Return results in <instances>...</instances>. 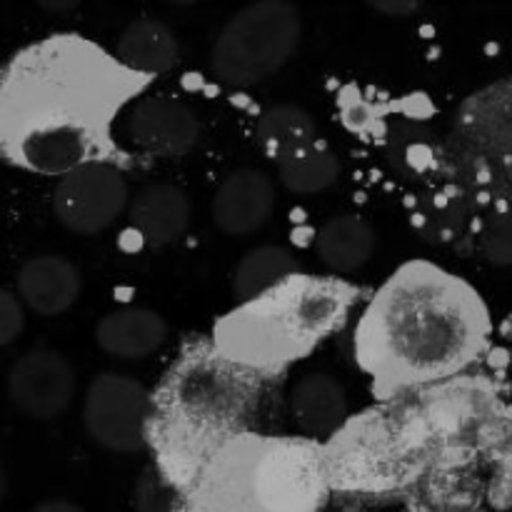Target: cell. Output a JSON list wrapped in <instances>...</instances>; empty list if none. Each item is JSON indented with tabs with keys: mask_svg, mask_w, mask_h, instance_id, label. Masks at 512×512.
Here are the masks:
<instances>
[{
	"mask_svg": "<svg viewBox=\"0 0 512 512\" xmlns=\"http://www.w3.org/2000/svg\"><path fill=\"white\" fill-rule=\"evenodd\" d=\"M295 273H298V260L288 248L260 245V248L248 250L235 265L233 295L240 303H250Z\"/></svg>",
	"mask_w": 512,
	"mask_h": 512,
	"instance_id": "cell-21",
	"label": "cell"
},
{
	"mask_svg": "<svg viewBox=\"0 0 512 512\" xmlns=\"http://www.w3.org/2000/svg\"><path fill=\"white\" fill-rule=\"evenodd\" d=\"M290 413L305 440H330L348 423V395L330 375L310 373L290 390Z\"/></svg>",
	"mask_w": 512,
	"mask_h": 512,
	"instance_id": "cell-17",
	"label": "cell"
},
{
	"mask_svg": "<svg viewBox=\"0 0 512 512\" xmlns=\"http://www.w3.org/2000/svg\"><path fill=\"white\" fill-rule=\"evenodd\" d=\"M168 340V323L160 313L140 305H123L100 318L95 343L118 360H145Z\"/></svg>",
	"mask_w": 512,
	"mask_h": 512,
	"instance_id": "cell-16",
	"label": "cell"
},
{
	"mask_svg": "<svg viewBox=\"0 0 512 512\" xmlns=\"http://www.w3.org/2000/svg\"><path fill=\"white\" fill-rule=\"evenodd\" d=\"M355 288L340 278L290 275L215 325L213 345L253 373L305 358L348 320Z\"/></svg>",
	"mask_w": 512,
	"mask_h": 512,
	"instance_id": "cell-6",
	"label": "cell"
},
{
	"mask_svg": "<svg viewBox=\"0 0 512 512\" xmlns=\"http://www.w3.org/2000/svg\"><path fill=\"white\" fill-rule=\"evenodd\" d=\"M375 245H378V235L373 225L365 223L358 215H335L328 223L320 225L315 253L320 263L335 275H350L368 265Z\"/></svg>",
	"mask_w": 512,
	"mask_h": 512,
	"instance_id": "cell-18",
	"label": "cell"
},
{
	"mask_svg": "<svg viewBox=\"0 0 512 512\" xmlns=\"http://www.w3.org/2000/svg\"><path fill=\"white\" fill-rule=\"evenodd\" d=\"M255 138L275 165L285 163L293 155L308 150L310 145L320 143L313 115L298 105H273V108L265 110L258 118Z\"/></svg>",
	"mask_w": 512,
	"mask_h": 512,
	"instance_id": "cell-20",
	"label": "cell"
},
{
	"mask_svg": "<svg viewBox=\"0 0 512 512\" xmlns=\"http://www.w3.org/2000/svg\"><path fill=\"white\" fill-rule=\"evenodd\" d=\"M478 248L493 265H512V208H490L480 223Z\"/></svg>",
	"mask_w": 512,
	"mask_h": 512,
	"instance_id": "cell-23",
	"label": "cell"
},
{
	"mask_svg": "<svg viewBox=\"0 0 512 512\" xmlns=\"http://www.w3.org/2000/svg\"><path fill=\"white\" fill-rule=\"evenodd\" d=\"M153 395L143 383L120 373H103L88 385L83 425L90 440L110 453H138L148 443Z\"/></svg>",
	"mask_w": 512,
	"mask_h": 512,
	"instance_id": "cell-9",
	"label": "cell"
},
{
	"mask_svg": "<svg viewBox=\"0 0 512 512\" xmlns=\"http://www.w3.org/2000/svg\"><path fill=\"white\" fill-rule=\"evenodd\" d=\"M328 488L313 440L243 435L200 470L175 512H318Z\"/></svg>",
	"mask_w": 512,
	"mask_h": 512,
	"instance_id": "cell-5",
	"label": "cell"
},
{
	"mask_svg": "<svg viewBox=\"0 0 512 512\" xmlns=\"http://www.w3.org/2000/svg\"><path fill=\"white\" fill-rule=\"evenodd\" d=\"M130 188L123 170L105 160L78 165L58 180L53 193L55 218L78 235L108 230L128 210Z\"/></svg>",
	"mask_w": 512,
	"mask_h": 512,
	"instance_id": "cell-10",
	"label": "cell"
},
{
	"mask_svg": "<svg viewBox=\"0 0 512 512\" xmlns=\"http://www.w3.org/2000/svg\"><path fill=\"white\" fill-rule=\"evenodd\" d=\"M508 418L493 388L468 378L420 388L385 413L345 430L328 458L330 485L380 490L400 485L428 465H468L498 453Z\"/></svg>",
	"mask_w": 512,
	"mask_h": 512,
	"instance_id": "cell-3",
	"label": "cell"
},
{
	"mask_svg": "<svg viewBox=\"0 0 512 512\" xmlns=\"http://www.w3.org/2000/svg\"><path fill=\"white\" fill-rule=\"evenodd\" d=\"M128 220L135 233L150 248L178 243L190 225V200L183 188L153 183L130 198Z\"/></svg>",
	"mask_w": 512,
	"mask_h": 512,
	"instance_id": "cell-15",
	"label": "cell"
},
{
	"mask_svg": "<svg viewBox=\"0 0 512 512\" xmlns=\"http://www.w3.org/2000/svg\"><path fill=\"white\" fill-rule=\"evenodd\" d=\"M178 490L160 473L158 465H148L135 480L133 510L135 512H175Z\"/></svg>",
	"mask_w": 512,
	"mask_h": 512,
	"instance_id": "cell-24",
	"label": "cell"
},
{
	"mask_svg": "<svg viewBox=\"0 0 512 512\" xmlns=\"http://www.w3.org/2000/svg\"><path fill=\"white\" fill-rule=\"evenodd\" d=\"M33 3L48 13H70L73 8H78L80 0H33Z\"/></svg>",
	"mask_w": 512,
	"mask_h": 512,
	"instance_id": "cell-28",
	"label": "cell"
},
{
	"mask_svg": "<svg viewBox=\"0 0 512 512\" xmlns=\"http://www.w3.org/2000/svg\"><path fill=\"white\" fill-rule=\"evenodd\" d=\"M25 328L23 303L10 290L0 288V348L13 343Z\"/></svg>",
	"mask_w": 512,
	"mask_h": 512,
	"instance_id": "cell-25",
	"label": "cell"
},
{
	"mask_svg": "<svg viewBox=\"0 0 512 512\" xmlns=\"http://www.w3.org/2000/svg\"><path fill=\"white\" fill-rule=\"evenodd\" d=\"M30 512H85L80 505L70 503V500H45V503L35 505Z\"/></svg>",
	"mask_w": 512,
	"mask_h": 512,
	"instance_id": "cell-27",
	"label": "cell"
},
{
	"mask_svg": "<svg viewBox=\"0 0 512 512\" xmlns=\"http://www.w3.org/2000/svg\"><path fill=\"white\" fill-rule=\"evenodd\" d=\"M5 495V473H3V465H0V500Z\"/></svg>",
	"mask_w": 512,
	"mask_h": 512,
	"instance_id": "cell-29",
	"label": "cell"
},
{
	"mask_svg": "<svg viewBox=\"0 0 512 512\" xmlns=\"http://www.w3.org/2000/svg\"><path fill=\"white\" fill-rule=\"evenodd\" d=\"M300 33V10L290 0H255L220 30L210 53V70L230 88H253L293 58Z\"/></svg>",
	"mask_w": 512,
	"mask_h": 512,
	"instance_id": "cell-8",
	"label": "cell"
},
{
	"mask_svg": "<svg viewBox=\"0 0 512 512\" xmlns=\"http://www.w3.org/2000/svg\"><path fill=\"white\" fill-rule=\"evenodd\" d=\"M75 395V370L65 355L35 348L20 355L8 373V398L25 418L48 423L70 408Z\"/></svg>",
	"mask_w": 512,
	"mask_h": 512,
	"instance_id": "cell-11",
	"label": "cell"
},
{
	"mask_svg": "<svg viewBox=\"0 0 512 512\" xmlns=\"http://www.w3.org/2000/svg\"><path fill=\"white\" fill-rule=\"evenodd\" d=\"M168 3H173V5H195V3H200V0H168Z\"/></svg>",
	"mask_w": 512,
	"mask_h": 512,
	"instance_id": "cell-30",
	"label": "cell"
},
{
	"mask_svg": "<svg viewBox=\"0 0 512 512\" xmlns=\"http://www.w3.org/2000/svg\"><path fill=\"white\" fill-rule=\"evenodd\" d=\"M83 290V275L78 265L63 255H38L18 270L20 300L33 313L55 318L73 308Z\"/></svg>",
	"mask_w": 512,
	"mask_h": 512,
	"instance_id": "cell-14",
	"label": "cell"
},
{
	"mask_svg": "<svg viewBox=\"0 0 512 512\" xmlns=\"http://www.w3.org/2000/svg\"><path fill=\"white\" fill-rule=\"evenodd\" d=\"M510 512H512V505H510Z\"/></svg>",
	"mask_w": 512,
	"mask_h": 512,
	"instance_id": "cell-31",
	"label": "cell"
},
{
	"mask_svg": "<svg viewBox=\"0 0 512 512\" xmlns=\"http://www.w3.org/2000/svg\"><path fill=\"white\" fill-rule=\"evenodd\" d=\"M368 5L390 18H410L423 8V0H368Z\"/></svg>",
	"mask_w": 512,
	"mask_h": 512,
	"instance_id": "cell-26",
	"label": "cell"
},
{
	"mask_svg": "<svg viewBox=\"0 0 512 512\" xmlns=\"http://www.w3.org/2000/svg\"><path fill=\"white\" fill-rule=\"evenodd\" d=\"M128 138L155 158H180L200 143L203 125L190 105L170 95H153L133 105L128 115Z\"/></svg>",
	"mask_w": 512,
	"mask_h": 512,
	"instance_id": "cell-12",
	"label": "cell"
},
{
	"mask_svg": "<svg viewBox=\"0 0 512 512\" xmlns=\"http://www.w3.org/2000/svg\"><path fill=\"white\" fill-rule=\"evenodd\" d=\"M278 178L295 195L323 193L340 178V160L328 145L315 143L303 153L280 163Z\"/></svg>",
	"mask_w": 512,
	"mask_h": 512,
	"instance_id": "cell-22",
	"label": "cell"
},
{
	"mask_svg": "<svg viewBox=\"0 0 512 512\" xmlns=\"http://www.w3.org/2000/svg\"><path fill=\"white\" fill-rule=\"evenodd\" d=\"M453 158L480 203L512 208V78L465 100L455 115Z\"/></svg>",
	"mask_w": 512,
	"mask_h": 512,
	"instance_id": "cell-7",
	"label": "cell"
},
{
	"mask_svg": "<svg viewBox=\"0 0 512 512\" xmlns=\"http://www.w3.org/2000/svg\"><path fill=\"white\" fill-rule=\"evenodd\" d=\"M490 313L473 285L433 263H405L365 308L355 360L380 395L445 383L485 353Z\"/></svg>",
	"mask_w": 512,
	"mask_h": 512,
	"instance_id": "cell-2",
	"label": "cell"
},
{
	"mask_svg": "<svg viewBox=\"0 0 512 512\" xmlns=\"http://www.w3.org/2000/svg\"><path fill=\"white\" fill-rule=\"evenodd\" d=\"M258 395V373L215 345H193L178 358L153 395L148 420L158 468L175 490H188L225 445L248 435Z\"/></svg>",
	"mask_w": 512,
	"mask_h": 512,
	"instance_id": "cell-4",
	"label": "cell"
},
{
	"mask_svg": "<svg viewBox=\"0 0 512 512\" xmlns=\"http://www.w3.org/2000/svg\"><path fill=\"white\" fill-rule=\"evenodd\" d=\"M133 70L78 35L20 50L0 73V153L40 175L105 160L113 123L135 95Z\"/></svg>",
	"mask_w": 512,
	"mask_h": 512,
	"instance_id": "cell-1",
	"label": "cell"
},
{
	"mask_svg": "<svg viewBox=\"0 0 512 512\" xmlns=\"http://www.w3.org/2000/svg\"><path fill=\"white\" fill-rule=\"evenodd\" d=\"M115 58L138 75H160L178 65L180 45L165 23L155 18H138L118 38Z\"/></svg>",
	"mask_w": 512,
	"mask_h": 512,
	"instance_id": "cell-19",
	"label": "cell"
},
{
	"mask_svg": "<svg viewBox=\"0 0 512 512\" xmlns=\"http://www.w3.org/2000/svg\"><path fill=\"white\" fill-rule=\"evenodd\" d=\"M278 193L268 173L258 168H238L218 185L210 205L215 228L230 238L258 233L273 218Z\"/></svg>",
	"mask_w": 512,
	"mask_h": 512,
	"instance_id": "cell-13",
	"label": "cell"
}]
</instances>
